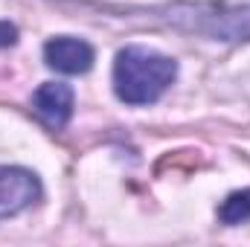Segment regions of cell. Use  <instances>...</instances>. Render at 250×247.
<instances>
[{"label": "cell", "mask_w": 250, "mask_h": 247, "mask_svg": "<svg viewBox=\"0 0 250 247\" xmlns=\"http://www.w3.org/2000/svg\"><path fill=\"white\" fill-rule=\"evenodd\" d=\"M178 79V62L148 47H125L114 62V93L131 108L154 105Z\"/></svg>", "instance_id": "1"}, {"label": "cell", "mask_w": 250, "mask_h": 247, "mask_svg": "<svg viewBox=\"0 0 250 247\" xmlns=\"http://www.w3.org/2000/svg\"><path fill=\"white\" fill-rule=\"evenodd\" d=\"M169 21L181 29L209 35L215 41H250V6H178Z\"/></svg>", "instance_id": "2"}, {"label": "cell", "mask_w": 250, "mask_h": 247, "mask_svg": "<svg viewBox=\"0 0 250 247\" xmlns=\"http://www.w3.org/2000/svg\"><path fill=\"white\" fill-rule=\"evenodd\" d=\"M44 186L32 169L23 166H0V221L21 215L32 204H38Z\"/></svg>", "instance_id": "3"}, {"label": "cell", "mask_w": 250, "mask_h": 247, "mask_svg": "<svg viewBox=\"0 0 250 247\" xmlns=\"http://www.w3.org/2000/svg\"><path fill=\"white\" fill-rule=\"evenodd\" d=\"M44 62L47 67L67 73V76H82L87 73L96 62V50L84 41V38H73V35H56L44 44Z\"/></svg>", "instance_id": "4"}, {"label": "cell", "mask_w": 250, "mask_h": 247, "mask_svg": "<svg viewBox=\"0 0 250 247\" xmlns=\"http://www.w3.org/2000/svg\"><path fill=\"white\" fill-rule=\"evenodd\" d=\"M73 87L64 82H44L35 93H32V114L53 131L67 128L73 120Z\"/></svg>", "instance_id": "5"}, {"label": "cell", "mask_w": 250, "mask_h": 247, "mask_svg": "<svg viewBox=\"0 0 250 247\" xmlns=\"http://www.w3.org/2000/svg\"><path fill=\"white\" fill-rule=\"evenodd\" d=\"M218 221L227 224V227L248 224L250 221V189L230 192V195L221 201V206H218Z\"/></svg>", "instance_id": "6"}, {"label": "cell", "mask_w": 250, "mask_h": 247, "mask_svg": "<svg viewBox=\"0 0 250 247\" xmlns=\"http://www.w3.org/2000/svg\"><path fill=\"white\" fill-rule=\"evenodd\" d=\"M15 41H18V26L9 21H0V50L15 47Z\"/></svg>", "instance_id": "7"}]
</instances>
